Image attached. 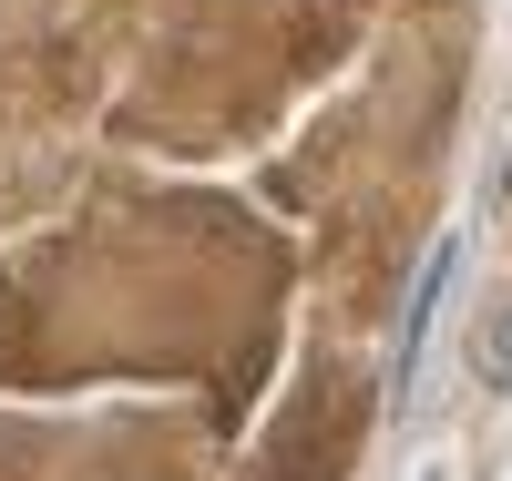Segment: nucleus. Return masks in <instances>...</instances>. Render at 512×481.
<instances>
[{
	"label": "nucleus",
	"mask_w": 512,
	"mask_h": 481,
	"mask_svg": "<svg viewBox=\"0 0 512 481\" xmlns=\"http://www.w3.org/2000/svg\"><path fill=\"white\" fill-rule=\"evenodd\" d=\"M451 277H461V236H441L431 256H420V287H410V308H400V400H410V379H420V348H431V318H441Z\"/></svg>",
	"instance_id": "f257e3e1"
},
{
	"label": "nucleus",
	"mask_w": 512,
	"mask_h": 481,
	"mask_svg": "<svg viewBox=\"0 0 512 481\" xmlns=\"http://www.w3.org/2000/svg\"><path fill=\"white\" fill-rule=\"evenodd\" d=\"M492 195H502V205H512V154H502V174H492Z\"/></svg>",
	"instance_id": "f03ea898"
}]
</instances>
